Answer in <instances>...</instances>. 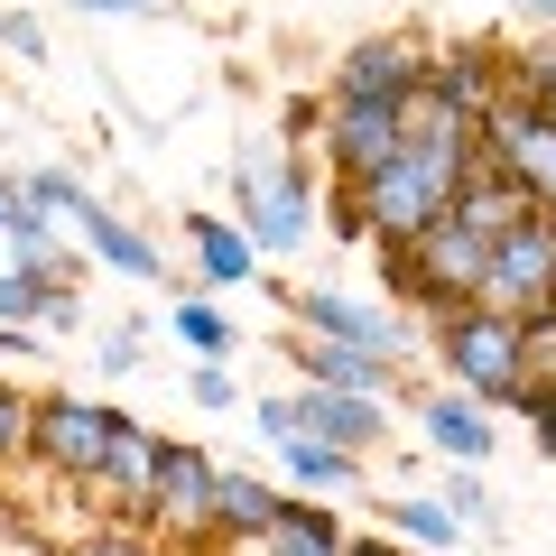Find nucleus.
I'll list each match as a JSON object with an SVG mask.
<instances>
[{
	"instance_id": "nucleus-22",
	"label": "nucleus",
	"mask_w": 556,
	"mask_h": 556,
	"mask_svg": "<svg viewBox=\"0 0 556 556\" xmlns=\"http://www.w3.org/2000/svg\"><path fill=\"white\" fill-rule=\"evenodd\" d=\"M380 529H390V538H408V547H427V556H437V547H455V538H464V519L445 510L437 492H390V501H380Z\"/></svg>"
},
{
	"instance_id": "nucleus-20",
	"label": "nucleus",
	"mask_w": 556,
	"mask_h": 556,
	"mask_svg": "<svg viewBox=\"0 0 556 556\" xmlns=\"http://www.w3.org/2000/svg\"><path fill=\"white\" fill-rule=\"evenodd\" d=\"M455 214L473 223V232H510V223H529L538 204H529V186H519L510 167H501L492 149H482V167H473V177H464V195H455Z\"/></svg>"
},
{
	"instance_id": "nucleus-28",
	"label": "nucleus",
	"mask_w": 556,
	"mask_h": 556,
	"mask_svg": "<svg viewBox=\"0 0 556 556\" xmlns=\"http://www.w3.org/2000/svg\"><path fill=\"white\" fill-rule=\"evenodd\" d=\"M437 501H445V510L464 519V529H492V519H501V501H492V482H482V464H455Z\"/></svg>"
},
{
	"instance_id": "nucleus-9",
	"label": "nucleus",
	"mask_w": 556,
	"mask_h": 556,
	"mask_svg": "<svg viewBox=\"0 0 556 556\" xmlns=\"http://www.w3.org/2000/svg\"><path fill=\"white\" fill-rule=\"evenodd\" d=\"M482 149H492V159L510 167L519 186H529L538 214H556V112H547V102L501 93V102H492V121H482Z\"/></svg>"
},
{
	"instance_id": "nucleus-30",
	"label": "nucleus",
	"mask_w": 556,
	"mask_h": 556,
	"mask_svg": "<svg viewBox=\"0 0 556 556\" xmlns=\"http://www.w3.org/2000/svg\"><path fill=\"white\" fill-rule=\"evenodd\" d=\"M0 56H20V65H47V20H38V10H20V0L0 10Z\"/></svg>"
},
{
	"instance_id": "nucleus-19",
	"label": "nucleus",
	"mask_w": 556,
	"mask_h": 556,
	"mask_svg": "<svg viewBox=\"0 0 556 556\" xmlns=\"http://www.w3.org/2000/svg\"><path fill=\"white\" fill-rule=\"evenodd\" d=\"M278 455V473H288V492H306V501H343L362 482V455H343V445H325V437H288V445H269Z\"/></svg>"
},
{
	"instance_id": "nucleus-43",
	"label": "nucleus",
	"mask_w": 556,
	"mask_h": 556,
	"mask_svg": "<svg viewBox=\"0 0 556 556\" xmlns=\"http://www.w3.org/2000/svg\"><path fill=\"white\" fill-rule=\"evenodd\" d=\"M510 10H529L538 28H556V0H510Z\"/></svg>"
},
{
	"instance_id": "nucleus-36",
	"label": "nucleus",
	"mask_w": 556,
	"mask_h": 556,
	"mask_svg": "<svg viewBox=\"0 0 556 556\" xmlns=\"http://www.w3.org/2000/svg\"><path fill=\"white\" fill-rule=\"evenodd\" d=\"M325 204H334V232L343 241H371V204H362V186H334Z\"/></svg>"
},
{
	"instance_id": "nucleus-14",
	"label": "nucleus",
	"mask_w": 556,
	"mask_h": 556,
	"mask_svg": "<svg viewBox=\"0 0 556 556\" xmlns=\"http://www.w3.org/2000/svg\"><path fill=\"white\" fill-rule=\"evenodd\" d=\"M298 380H316V390H362V399H390L399 390V362L362 353V343H334V334H298Z\"/></svg>"
},
{
	"instance_id": "nucleus-41",
	"label": "nucleus",
	"mask_w": 556,
	"mask_h": 556,
	"mask_svg": "<svg viewBox=\"0 0 556 556\" xmlns=\"http://www.w3.org/2000/svg\"><path fill=\"white\" fill-rule=\"evenodd\" d=\"M65 556H159V547H139V538H84V547H65Z\"/></svg>"
},
{
	"instance_id": "nucleus-21",
	"label": "nucleus",
	"mask_w": 556,
	"mask_h": 556,
	"mask_svg": "<svg viewBox=\"0 0 556 556\" xmlns=\"http://www.w3.org/2000/svg\"><path fill=\"white\" fill-rule=\"evenodd\" d=\"M278 510H288V492H278L269 473H223V492H214V538H269Z\"/></svg>"
},
{
	"instance_id": "nucleus-10",
	"label": "nucleus",
	"mask_w": 556,
	"mask_h": 556,
	"mask_svg": "<svg viewBox=\"0 0 556 556\" xmlns=\"http://www.w3.org/2000/svg\"><path fill=\"white\" fill-rule=\"evenodd\" d=\"M427 93V47L417 38H353L334 56V102H417Z\"/></svg>"
},
{
	"instance_id": "nucleus-17",
	"label": "nucleus",
	"mask_w": 556,
	"mask_h": 556,
	"mask_svg": "<svg viewBox=\"0 0 556 556\" xmlns=\"http://www.w3.org/2000/svg\"><path fill=\"white\" fill-rule=\"evenodd\" d=\"M186 251H195V288H241V278H260V260H269L232 214H186Z\"/></svg>"
},
{
	"instance_id": "nucleus-23",
	"label": "nucleus",
	"mask_w": 556,
	"mask_h": 556,
	"mask_svg": "<svg viewBox=\"0 0 556 556\" xmlns=\"http://www.w3.org/2000/svg\"><path fill=\"white\" fill-rule=\"evenodd\" d=\"M56 288H75V278H65V269H38V260H0V325H38V334H47Z\"/></svg>"
},
{
	"instance_id": "nucleus-1",
	"label": "nucleus",
	"mask_w": 556,
	"mask_h": 556,
	"mask_svg": "<svg viewBox=\"0 0 556 556\" xmlns=\"http://www.w3.org/2000/svg\"><path fill=\"white\" fill-rule=\"evenodd\" d=\"M427 353H437L445 390L482 399V408H519V390H529V362H519V316H501V306H455V316H427Z\"/></svg>"
},
{
	"instance_id": "nucleus-4",
	"label": "nucleus",
	"mask_w": 556,
	"mask_h": 556,
	"mask_svg": "<svg viewBox=\"0 0 556 556\" xmlns=\"http://www.w3.org/2000/svg\"><path fill=\"white\" fill-rule=\"evenodd\" d=\"M121 427H130V408H112L93 390H38V445H28V464L75 482V492H93V473H102Z\"/></svg>"
},
{
	"instance_id": "nucleus-33",
	"label": "nucleus",
	"mask_w": 556,
	"mask_h": 556,
	"mask_svg": "<svg viewBox=\"0 0 556 556\" xmlns=\"http://www.w3.org/2000/svg\"><path fill=\"white\" fill-rule=\"evenodd\" d=\"M510 417H529V437H538V455L556 464V380H529V390H519V408Z\"/></svg>"
},
{
	"instance_id": "nucleus-18",
	"label": "nucleus",
	"mask_w": 556,
	"mask_h": 556,
	"mask_svg": "<svg viewBox=\"0 0 556 556\" xmlns=\"http://www.w3.org/2000/svg\"><path fill=\"white\" fill-rule=\"evenodd\" d=\"M343 547H353V529L334 519V501H306V492H288L269 538H251V556H343Z\"/></svg>"
},
{
	"instance_id": "nucleus-16",
	"label": "nucleus",
	"mask_w": 556,
	"mask_h": 556,
	"mask_svg": "<svg viewBox=\"0 0 556 556\" xmlns=\"http://www.w3.org/2000/svg\"><path fill=\"white\" fill-rule=\"evenodd\" d=\"M75 241H84V251H93L102 260V269H112V278H167V260H159V241H149V232H139V223L130 214H112V204H84V214H75Z\"/></svg>"
},
{
	"instance_id": "nucleus-26",
	"label": "nucleus",
	"mask_w": 556,
	"mask_h": 556,
	"mask_svg": "<svg viewBox=\"0 0 556 556\" xmlns=\"http://www.w3.org/2000/svg\"><path fill=\"white\" fill-rule=\"evenodd\" d=\"M20 195H28V204H47L56 223H75L84 204H93V186H84L75 167H20Z\"/></svg>"
},
{
	"instance_id": "nucleus-2",
	"label": "nucleus",
	"mask_w": 556,
	"mask_h": 556,
	"mask_svg": "<svg viewBox=\"0 0 556 556\" xmlns=\"http://www.w3.org/2000/svg\"><path fill=\"white\" fill-rule=\"evenodd\" d=\"M390 260V298L417 306V316H455V306L482 298V269H492V232H473L464 214H437L417 241H399Z\"/></svg>"
},
{
	"instance_id": "nucleus-13",
	"label": "nucleus",
	"mask_w": 556,
	"mask_h": 556,
	"mask_svg": "<svg viewBox=\"0 0 556 556\" xmlns=\"http://www.w3.org/2000/svg\"><path fill=\"white\" fill-rule=\"evenodd\" d=\"M298 427L325 445H343V455H371L380 437H390V399H362V390H316V380H298Z\"/></svg>"
},
{
	"instance_id": "nucleus-38",
	"label": "nucleus",
	"mask_w": 556,
	"mask_h": 556,
	"mask_svg": "<svg viewBox=\"0 0 556 556\" xmlns=\"http://www.w3.org/2000/svg\"><path fill=\"white\" fill-rule=\"evenodd\" d=\"M0 556H65V547H47L28 519H10V529H0Z\"/></svg>"
},
{
	"instance_id": "nucleus-31",
	"label": "nucleus",
	"mask_w": 556,
	"mask_h": 556,
	"mask_svg": "<svg viewBox=\"0 0 556 556\" xmlns=\"http://www.w3.org/2000/svg\"><path fill=\"white\" fill-rule=\"evenodd\" d=\"M186 399H195V408H214V417H232V408H241L232 362H195V371H186Z\"/></svg>"
},
{
	"instance_id": "nucleus-29",
	"label": "nucleus",
	"mask_w": 556,
	"mask_h": 556,
	"mask_svg": "<svg viewBox=\"0 0 556 556\" xmlns=\"http://www.w3.org/2000/svg\"><path fill=\"white\" fill-rule=\"evenodd\" d=\"M139 362H149V325H102L93 334V371L102 380H130Z\"/></svg>"
},
{
	"instance_id": "nucleus-32",
	"label": "nucleus",
	"mask_w": 556,
	"mask_h": 556,
	"mask_svg": "<svg viewBox=\"0 0 556 556\" xmlns=\"http://www.w3.org/2000/svg\"><path fill=\"white\" fill-rule=\"evenodd\" d=\"M519 362H529V380H556V306L519 316Z\"/></svg>"
},
{
	"instance_id": "nucleus-42",
	"label": "nucleus",
	"mask_w": 556,
	"mask_h": 556,
	"mask_svg": "<svg viewBox=\"0 0 556 556\" xmlns=\"http://www.w3.org/2000/svg\"><path fill=\"white\" fill-rule=\"evenodd\" d=\"M20 204H28V195H20V177H0V241H10V223H20Z\"/></svg>"
},
{
	"instance_id": "nucleus-6",
	"label": "nucleus",
	"mask_w": 556,
	"mask_h": 556,
	"mask_svg": "<svg viewBox=\"0 0 556 556\" xmlns=\"http://www.w3.org/2000/svg\"><path fill=\"white\" fill-rule=\"evenodd\" d=\"M316 149H325V177L334 186H371L408 149V102H325Z\"/></svg>"
},
{
	"instance_id": "nucleus-34",
	"label": "nucleus",
	"mask_w": 556,
	"mask_h": 556,
	"mask_svg": "<svg viewBox=\"0 0 556 556\" xmlns=\"http://www.w3.org/2000/svg\"><path fill=\"white\" fill-rule=\"evenodd\" d=\"M251 427H260V445H288V437H306V427H298V390H269V399H251Z\"/></svg>"
},
{
	"instance_id": "nucleus-3",
	"label": "nucleus",
	"mask_w": 556,
	"mask_h": 556,
	"mask_svg": "<svg viewBox=\"0 0 556 556\" xmlns=\"http://www.w3.org/2000/svg\"><path fill=\"white\" fill-rule=\"evenodd\" d=\"M232 223L260 251H298L316 232V186H306V167L278 159V149H241L232 159Z\"/></svg>"
},
{
	"instance_id": "nucleus-12",
	"label": "nucleus",
	"mask_w": 556,
	"mask_h": 556,
	"mask_svg": "<svg viewBox=\"0 0 556 556\" xmlns=\"http://www.w3.org/2000/svg\"><path fill=\"white\" fill-rule=\"evenodd\" d=\"M159 455H167V437L159 427H121L112 437V455H102V473H93V501L112 519H149V492H159Z\"/></svg>"
},
{
	"instance_id": "nucleus-7",
	"label": "nucleus",
	"mask_w": 556,
	"mask_h": 556,
	"mask_svg": "<svg viewBox=\"0 0 556 556\" xmlns=\"http://www.w3.org/2000/svg\"><path fill=\"white\" fill-rule=\"evenodd\" d=\"M482 306H501V316H538V306H556V214H529V223H510V232H492Z\"/></svg>"
},
{
	"instance_id": "nucleus-27",
	"label": "nucleus",
	"mask_w": 556,
	"mask_h": 556,
	"mask_svg": "<svg viewBox=\"0 0 556 556\" xmlns=\"http://www.w3.org/2000/svg\"><path fill=\"white\" fill-rule=\"evenodd\" d=\"M510 93L519 102H556V28H538L529 47H510Z\"/></svg>"
},
{
	"instance_id": "nucleus-11",
	"label": "nucleus",
	"mask_w": 556,
	"mask_h": 556,
	"mask_svg": "<svg viewBox=\"0 0 556 556\" xmlns=\"http://www.w3.org/2000/svg\"><path fill=\"white\" fill-rule=\"evenodd\" d=\"M501 93H510V47L464 38V47H437V56H427V102H445V112L492 121V102H501Z\"/></svg>"
},
{
	"instance_id": "nucleus-25",
	"label": "nucleus",
	"mask_w": 556,
	"mask_h": 556,
	"mask_svg": "<svg viewBox=\"0 0 556 556\" xmlns=\"http://www.w3.org/2000/svg\"><path fill=\"white\" fill-rule=\"evenodd\" d=\"M28 445H38V390H20V380L0 371V473H20Z\"/></svg>"
},
{
	"instance_id": "nucleus-24",
	"label": "nucleus",
	"mask_w": 556,
	"mask_h": 556,
	"mask_svg": "<svg viewBox=\"0 0 556 556\" xmlns=\"http://www.w3.org/2000/svg\"><path fill=\"white\" fill-rule=\"evenodd\" d=\"M167 334H177L195 362H232V325H223L214 298H177V306H167Z\"/></svg>"
},
{
	"instance_id": "nucleus-39",
	"label": "nucleus",
	"mask_w": 556,
	"mask_h": 556,
	"mask_svg": "<svg viewBox=\"0 0 556 556\" xmlns=\"http://www.w3.org/2000/svg\"><path fill=\"white\" fill-rule=\"evenodd\" d=\"M84 325V288H56V306H47V334H75Z\"/></svg>"
},
{
	"instance_id": "nucleus-5",
	"label": "nucleus",
	"mask_w": 556,
	"mask_h": 556,
	"mask_svg": "<svg viewBox=\"0 0 556 556\" xmlns=\"http://www.w3.org/2000/svg\"><path fill=\"white\" fill-rule=\"evenodd\" d=\"M288 316H298L306 334L362 343V353L399 362V371H408V353H417V325L399 316V298H353V288H288Z\"/></svg>"
},
{
	"instance_id": "nucleus-37",
	"label": "nucleus",
	"mask_w": 556,
	"mask_h": 556,
	"mask_svg": "<svg viewBox=\"0 0 556 556\" xmlns=\"http://www.w3.org/2000/svg\"><path fill=\"white\" fill-rule=\"evenodd\" d=\"M0 362H47V334L38 325H0Z\"/></svg>"
},
{
	"instance_id": "nucleus-40",
	"label": "nucleus",
	"mask_w": 556,
	"mask_h": 556,
	"mask_svg": "<svg viewBox=\"0 0 556 556\" xmlns=\"http://www.w3.org/2000/svg\"><path fill=\"white\" fill-rule=\"evenodd\" d=\"M343 556H427V547H408V538H390V529H371V538H353Z\"/></svg>"
},
{
	"instance_id": "nucleus-44",
	"label": "nucleus",
	"mask_w": 556,
	"mask_h": 556,
	"mask_svg": "<svg viewBox=\"0 0 556 556\" xmlns=\"http://www.w3.org/2000/svg\"><path fill=\"white\" fill-rule=\"evenodd\" d=\"M0 529H10V519H0Z\"/></svg>"
},
{
	"instance_id": "nucleus-8",
	"label": "nucleus",
	"mask_w": 556,
	"mask_h": 556,
	"mask_svg": "<svg viewBox=\"0 0 556 556\" xmlns=\"http://www.w3.org/2000/svg\"><path fill=\"white\" fill-rule=\"evenodd\" d=\"M214 492H223V464L204 445H167L159 455V492H149V519L139 529H159L167 547H195L214 538Z\"/></svg>"
},
{
	"instance_id": "nucleus-15",
	"label": "nucleus",
	"mask_w": 556,
	"mask_h": 556,
	"mask_svg": "<svg viewBox=\"0 0 556 556\" xmlns=\"http://www.w3.org/2000/svg\"><path fill=\"white\" fill-rule=\"evenodd\" d=\"M417 427H427V445H437L445 464H492V445H501L492 408L464 399V390H427V399H417Z\"/></svg>"
},
{
	"instance_id": "nucleus-35",
	"label": "nucleus",
	"mask_w": 556,
	"mask_h": 556,
	"mask_svg": "<svg viewBox=\"0 0 556 556\" xmlns=\"http://www.w3.org/2000/svg\"><path fill=\"white\" fill-rule=\"evenodd\" d=\"M56 10H84V20H159L177 0H56Z\"/></svg>"
}]
</instances>
